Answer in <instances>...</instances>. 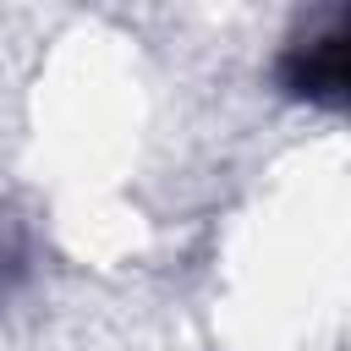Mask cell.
Instances as JSON below:
<instances>
[{"label":"cell","mask_w":351,"mask_h":351,"mask_svg":"<svg viewBox=\"0 0 351 351\" xmlns=\"http://www.w3.org/2000/svg\"><path fill=\"white\" fill-rule=\"evenodd\" d=\"M346 0H324L307 16V33H296L280 60H274V82L291 99L340 110L346 104Z\"/></svg>","instance_id":"6da1fadb"}]
</instances>
